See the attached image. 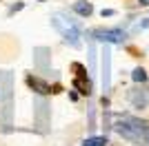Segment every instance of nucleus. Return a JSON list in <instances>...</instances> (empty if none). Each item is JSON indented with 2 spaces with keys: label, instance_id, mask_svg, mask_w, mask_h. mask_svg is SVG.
I'll list each match as a JSON object with an SVG mask.
<instances>
[{
  "label": "nucleus",
  "instance_id": "obj_1",
  "mask_svg": "<svg viewBox=\"0 0 149 146\" xmlns=\"http://www.w3.org/2000/svg\"><path fill=\"white\" fill-rule=\"evenodd\" d=\"M113 131H116L120 137H125V140L143 144L147 133H149V122L138 120V117H123V120H118L113 124Z\"/></svg>",
  "mask_w": 149,
  "mask_h": 146
},
{
  "label": "nucleus",
  "instance_id": "obj_2",
  "mask_svg": "<svg viewBox=\"0 0 149 146\" xmlns=\"http://www.w3.org/2000/svg\"><path fill=\"white\" fill-rule=\"evenodd\" d=\"M51 24H54V29L65 38V42H67V44H71L74 49L80 47V27H78L74 20H65L60 13H58V16L51 18Z\"/></svg>",
  "mask_w": 149,
  "mask_h": 146
},
{
  "label": "nucleus",
  "instance_id": "obj_3",
  "mask_svg": "<svg viewBox=\"0 0 149 146\" xmlns=\"http://www.w3.org/2000/svg\"><path fill=\"white\" fill-rule=\"evenodd\" d=\"M0 117L2 124L9 128L11 124V75L0 73Z\"/></svg>",
  "mask_w": 149,
  "mask_h": 146
},
{
  "label": "nucleus",
  "instance_id": "obj_4",
  "mask_svg": "<svg viewBox=\"0 0 149 146\" xmlns=\"http://www.w3.org/2000/svg\"><path fill=\"white\" fill-rule=\"evenodd\" d=\"M93 40H98V42H107V44H123L127 33L123 29H96L91 33Z\"/></svg>",
  "mask_w": 149,
  "mask_h": 146
},
{
  "label": "nucleus",
  "instance_id": "obj_5",
  "mask_svg": "<svg viewBox=\"0 0 149 146\" xmlns=\"http://www.w3.org/2000/svg\"><path fill=\"white\" fill-rule=\"evenodd\" d=\"M74 71H76L74 86H76V89H78V91L82 93V95H91V82H89L87 73H85V67L76 62V64H74Z\"/></svg>",
  "mask_w": 149,
  "mask_h": 146
},
{
  "label": "nucleus",
  "instance_id": "obj_6",
  "mask_svg": "<svg viewBox=\"0 0 149 146\" xmlns=\"http://www.w3.org/2000/svg\"><path fill=\"white\" fill-rule=\"evenodd\" d=\"M111 86V51L105 49L102 51V91H109Z\"/></svg>",
  "mask_w": 149,
  "mask_h": 146
},
{
  "label": "nucleus",
  "instance_id": "obj_7",
  "mask_svg": "<svg viewBox=\"0 0 149 146\" xmlns=\"http://www.w3.org/2000/svg\"><path fill=\"white\" fill-rule=\"evenodd\" d=\"M27 84H29L36 93H40V95H49V93H54V91H51V86L47 84L45 80L36 78V75H27Z\"/></svg>",
  "mask_w": 149,
  "mask_h": 146
},
{
  "label": "nucleus",
  "instance_id": "obj_8",
  "mask_svg": "<svg viewBox=\"0 0 149 146\" xmlns=\"http://www.w3.org/2000/svg\"><path fill=\"white\" fill-rule=\"evenodd\" d=\"M129 100L134 109H147V104H149V95L145 91H138V89L129 93Z\"/></svg>",
  "mask_w": 149,
  "mask_h": 146
},
{
  "label": "nucleus",
  "instance_id": "obj_9",
  "mask_svg": "<svg viewBox=\"0 0 149 146\" xmlns=\"http://www.w3.org/2000/svg\"><path fill=\"white\" fill-rule=\"evenodd\" d=\"M71 9H74L78 16H82V18H89V16L93 13L91 2H87V0H78V2H74V5H71Z\"/></svg>",
  "mask_w": 149,
  "mask_h": 146
},
{
  "label": "nucleus",
  "instance_id": "obj_10",
  "mask_svg": "<svg viewBox=\"0 0 149 146\" xmlns=\"http://www.w3.org/2000/svg\"><path fill=\"white\" fill-rule=\"evenodd\" d=\"M107 137H89V140L82 142V146H107Z\"/></svg>",
  "mask_w": 149,
  "mask_h": 146
},
{
  "label": "nucleus",
  "instance_id": "obj_11",
  "mask_svg": "<svg viewBox=\"0 0 149 146\" xmlns=\"http://www.w3.org/2000/svg\"><path fill=\"white\" fill-rule=\"evenodd\" d=\"M131 80H134V82H140V84L147 82V71H145V69H136V71L131 73Z\"/></svg>",
  "mask_w": 149,
  "mask_h": 146
},
{
  "label": "nucleus",
  "instance_id": "obj_12",
  "mask_svg": "<svg viewBox=\"0 0 149 146\" xmlns=\"http://www.w3.org/2000/svg\"><path fill=\"white\" fill-rule=\"evenodd\" d=\"M100 16H102V18H111V16H113V9H102Z\"/></svg>",
  "mask_w": 149,
  "mask_h": 146
},
{
  "label": "nucleus",
  "instance_id": "obj_13",
  "mask_svg": "<svg viewBox=\"0 0 149 146\" xmlns=\"http://www.w3.org/2000/svg\"><path fill=\"white\" fill-rule=\"evenodd\" d=\"M138 2H140L143 7H149V0H138Z\"/></svg>",
  "mask_w": 149,
  "mask_h": 146
},
{
  "label": "nucleus",
  "instance_id": "obj_14",
  "mask_svg": "<svg viewBox=\"0 0 149 146\" xmlns=\"http://www.w3.org/2000/svg\"><path fill=\"white\" fill-rule=\"evenodd\" d=\"M143 144H147V146H149V133H147V137H145V142H143Z\"/></svg>",
  "mask_w": 149,
  "mask_h": 146
},
{
  "label": "nucleus",
  "instance_id": "obj_15",
  "mask_svg": "<svg viewBox=\"0 0 149 146\" xmlns=\"http://www.w3.org/2000/svg\"><path fill=\"white\" fill-rule=\"evenodd\" d=\"M147 24H149V22H147Z\"/></svg>",
  "mask_w": 149,
  "mask_h": 146
}]
</instances>
